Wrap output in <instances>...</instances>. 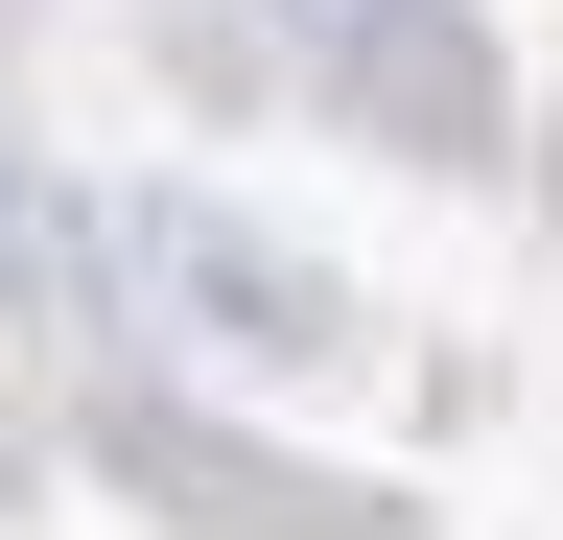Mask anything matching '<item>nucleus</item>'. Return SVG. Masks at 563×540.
I'll use <instances>...</instances> for the list:
<instances>
[{
    "label": "nucleus",
    "mask_w": 563,
    "mask_h": 540,
    "mask_svg": "<svg viewBox=\"0 0 563 540\" xmlns=\"http://www.w3.org/2000/svg\"><path fill=\"white\" fill-rule=\"evenodd\" d=\"M24 258H47V212H24V142H0V283H24Z\"/></svg>",
    "instance_id": "nucleus-1"
}]
</instances>
